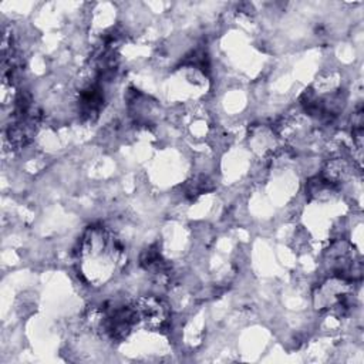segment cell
<instances>
[{
	"instance_id": "cell-1",
	"label": "cell",
	"mask_w": 364,
	"mask_h": 364,
	"mask_svg": "<svg viewBox=\"0 0 364 364\" xmlns=\"http://www.w3.org/2000/svg\"><path fill=\"white\" fill-rule=\"evenodd\" d=\"M138 321L144 323L149 328L159 330L168 324L169 309L166 303L155 296L139 297L134 304Z\"/></svg>"
}]
</instances>
